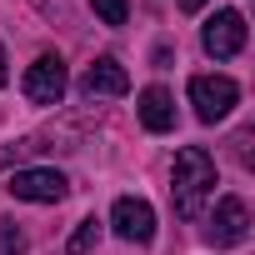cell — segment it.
I'll return each mask as SVG.
<instances>
[{
  "mask_svg": "<svg viewBox=\"0 0 255 255\" xmlns=\"http://www.w3.org/2000/svg\"><path fill=\"white\" fill-rule=\"evenodd\" d=\"M210 190H215V160H210L200 145L175 150V170H170V200H175V215H180V220H200Z\"/></svg>",
  "mask_w": 255,
  "mask_h": 255,
  "instance_id": "obj_1",
  "label": "cell"
},
{
  "mask_svg": "<svg viewBox=\"0 0 255 255\" xmlns=\"http://www.w3.org/2000/svg\"><path fill=\"white\" fill-rule=\"evenodd\" d=\"M235 100H240V85L230 75H190V105H195V115L205 125L225 120L235 110Z\"/></svg>",
  "mask_w": 255,
  "mask_h": 255,
  "instance_id": "obj_2",
  "label": "cell"
},
{
  "mask_svg": "<svg viewBox=\"0 0 255 255\" xmlns=\"http://www.w3.org/2000/svg\"><path fill=\"white\" fill-rule=\"evenodd\" d=\"M200 45H205V55H215V60H235V55L245 50V15H240V10H215V15L205 20V30H200Z\"/></svg>",
  "mask_w": 255,
  "mask_h": 255,
  "instance_id": "obj_3",
  "label": "cell"
},
{
  "mask_svg": "<svg viewBox=\"0 0 255 255\" xmlns=\"http://www.w3.org/2000/svg\"><path fill=\"white\" fill-rule=\"evenodd\" d=\"M20 90H25V100H30V105H60V95H65V60L45 50V55L25 70Z\"/></svg>",
  "mask_w": 255,
  "mask_h": 255,
  "instance_id": "obj_4",
  "label": "cell"
},
{
  "mask_svg": "<svg viewBox=\"0 0 255 255\" xmlns=\"http://www.w3.org/2000/svg\"><path fill=\"white\" fill-rule=\"evenodd\" d=\"M5 190H10L15 200H30V205H55V200H65L70 180H65L60 170H10Z\"/></svg>",
  "mask_w": 255,
  "mask_h": 255,
  "instance_id": "obj_5",
  "label": "cell"
},
{
  "mask_svg": "<svg viewBox=\"0 0 255 255\" xmlns=\"http://www.w3.org/2000/svg\"><path fill=\"white\" fill-rule=\"evenodd\" d=\"M245 235H250V205H245L240 195H225V200L215 205V215H210L205 240H210L215 250H230V245H240Z\"/></svg>",
  "mask_w": 255,
  "mask_h": 255,
  "instance_id": "obj_6",
  "label": "cell"
},
{
  "mask_svg": "<svg viewBox=\"0 0 255 255\" xmlns=\"http://www.w3.org/2000/svg\"><path fill=\"white\" fill-rule=\"evenodd\" d=\"M110 225H115L120 240H135V245L155 240V210H150V200H140V195H120L115 210H110Z\"/></svg>",
  "mask_w": 255,
  "mask_h": 255,
  "instance_id": "obj_7",
  "label": "cell"
},
{
  "mask_svg": "<svg viewBox=\"0 0 255 255\" xmlns=\"http://www.w3.org/2000/svg\"><path fill=\"white\" fill-rule=\"evenodd\" d=\"M80 90H85L90 100H95V95H125V90H130V75H125V65H120L115 55H100V60L85 70Z\"/></svg>",
  "mask_w": 255,
  "mask_h": 255,
  "instance_id": "obj_8",
  "label": "cell"
},
{
  "mask_svg": "<svg viewBox=\"0 0 255 255\" xmlns=\"http://www.w3.org/2000/svg\"><path fill=\"white\" fill-rule=\"evenodd\" d=\"M140 125L150 135H165V130H175V100H170V90L165 85H150V90H140Z\"/></svg>",
  "mask_w": 255,
  "mask_h": 255,
  "instance_id": "obj_9",
  "label": "cell"
},
{
  "mask_svg": "<svg viewBox=\"0 0 255 255\" xmlns=\"http://www.w3.org/2000/svg\"><path fill=\"white\" fill-rule=\"evenodd\" d=\"M95 240H100V220H80V225H75V235L65 240V255H90V250H95Z\"/></svg>",
  "mask_w": 255,
  "mask_h": 255,
  "instance_id": "obj_10",
  "label": "cell"
},
{
  "mask_svg": "<svg viewBox=\"0 0 255 255\" xmlns=\"http://www.w3.org/2000/svg\"><path fill=\"white\" fill-rule=\"evenodd\" d=\"M90 10L100 15V25H125V15H130V0H90Z\"/></svg>",
  "mask_w": 255,
  "mask_h": 255,
  "instance_id": "obj_11",
  "label": "cell"
},
{
  "mask_svg": "<svg viewBox=\"0 0 255 255\" xmlns=\"http://www.w3.org/2000/svg\"><path fill=\"white\" fill-rule=\"evenodd\" d=\"M0 255H25V235H20V225L5 220V215H0Z\"/></svg>",
  "mask_w": 255,
  "mask_h": 255,
  "instance_id": "obj_12",
  "label": "cell"
},
{
  "mask_svg": "<svg viewBox=\"0 0 255 255\" xmlns=\"http://www.w3.org/2000/svg\"><path fill=\"white\" fill-rule=\"evenodd\" d=\"M200 5H205V0H180V10H185V15H195Z\"/></svg>",
  "mask_w": 255,
  "mask_h": 255,
  "instance_id": "obj_13",
  "label": "cell"
},
{
  "mask_svg": "<svg viewBox=\"0 0 255 255\" xmlns=\"http://www.w3.org/2000/svg\"><path fill=\"white\" fill-rule=\"evenodd\" d=\"M0 85H5V45H0Z\"/></svg>",
  "mask_w": 255,
  "mask_h": 255,
  "instance_id": "obj_14",
  "label": "cell"
}]
</instances>
